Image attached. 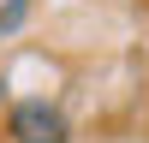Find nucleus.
<instances>
[{
	"instance_id": "f257e3e1",
	"label": "nucleus",
	"mask_w": 149,
	"mask_h": 143,
	"mask_svg": "<svg viewBox=\"0 0 149 143\" xmlns=\"http://www.w3.org/2000/svg\"><path fill=\"white\" fill-rule=\"evenodd\" d=\"M6 131H12V143H66L72 137L66 113L48 107V101H18L12 119H6Z\"/></svg>"
}]
</instances>
